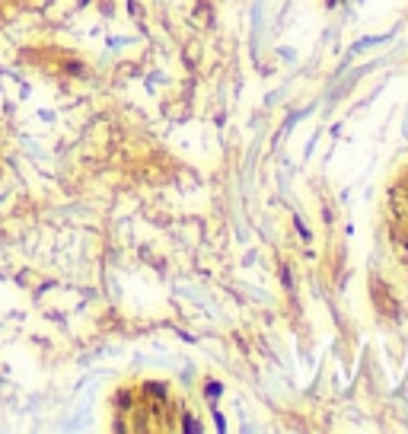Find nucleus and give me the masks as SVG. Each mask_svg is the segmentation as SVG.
Here are the masks:
<instances>
[{"label": "nucleus", "instance_id": "f257e3e1", "mask_svg": "<svg viewBox=\"0 0 408 434\" xmlns=\"http://www.w3.org/2000/svg\"><path fill=\"white\" fill-rule=\"evenodd\" d=\"M390 230L392 243L399 246V252L408 259V169L392 182L390 192Z\"/></svg>", "mask_w": 408, "mask_h": 434}]
</instances>
